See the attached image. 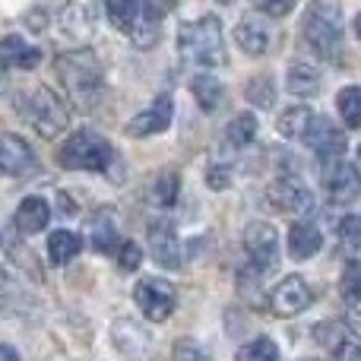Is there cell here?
Listing matches in <instances>:
<instances>
[{"instance_id":"1","label":"cell","mask_w":361,"mask_h":361,"mask_svg":"<svg viewBox=\"0 0 361 361\" xmlns=\"http://www.w3.org/2000/svg\"><path fill=\"white\" fill-rule=\"evenodd\" d=\"M343 10L339 0H311L305 13V42L324 61L343 63Z\"/></svg>"},{"instance_id":"2","label":"cell","mask_w":361,"mask_h":361,"mask_svg":"<svg viewBox=\"0 0 361 361\" xmlns=\"http://www.w3.org/2000/svg\"><path fill=\"white\" fill-rule=\"evenodd\" d=\"M57 76H61L67 95L80 108H92L102 95V67L92 51H67L57 57Z\"/></svg>"},{"instance_id":"3","label":"cell","mask_w":361,"mask_h":361,"mask_svg":"<svg viewBox=\"0 0 361 361\" xmlns=\"http://www.w3.org/2000/svg\"><path fill=\"white\" fill-rule=\"evenodd\" d=\"M178 51L187 63L219 67L225 63V42L219 16H203L197 23H184L178 29Z\"/></svg>"},{"instance_id":"4","label":"cell","mask_w":361,"mask_h":361,"mask_svg":"<svg viewBox=\"0 0 361 361\" xmlns=\"http://www.w3.org/2000/svg\"><path fill=\"white\" fill-rule=\"evenodd\" d=\"M111 159H114L111 143L92 130L73 133V137L57 149L61 169H70V171H108L111 169Z\"/></svg>"},{"instance_id":"5","label":"cell","mask_w":361,"mask_h":361,"mask_svg":"<svg viewBox=\"0 0 361 361\" xmlns=\"http://www.w3.org/2000/svg\"><path fill=\"white\" fill-rule=\"evenodd\" d=\"M23 118L29 121L32 127H35L38 137H61L63 130H67L70 124V114H67V105H63L61 99H57L54 92H51L48 86H38L35 92L25 95L23 102Z\"/></svg>"},{"instance_id":"6","label":"cell","mask_w":361,"mask_h":361,"mask_svg":"<svg viewBox=\"0 0 361 361\" xmlns=\"http://www.w3.org/2000/svg\"><path fill=\"white\" fill-rule=\"evenodd\" d=\"M320 180H324V193L330 203L343 206L352 203V200L361 193V175L352 162H345L343 156L324 159V171H320Z\"/></svg>"},{"instance_id":"7","label":"cell","mask_w":361,"mask_h":361,"mask_svg":"<svg viewBox=\"0 0 361 361\" xmlns=\"http://www.w3.org/2000/svg\"><path fill=\"white\" fill-rule=\"evenodd\" d=\"M133 298H137L140 311L146 314V320L152 324H162L175 314L178 307V292L171 282L165 279H140L137 288H133Z\"/></svg>"},{"instance_id":"8","label":"cell","mask_w":361,"mask_h":361,"mask_svg":"<svg viewBox=\"0 0 361 361\" xmlns=\"http://www.w3.org/2000/svg\"><path fill=\"white\" fill-rule=\"evenodd\" d=\"M244 250L250 257V267H257L260 273L279 267V235H276L273 225L267 222H254L244 231Z\"/></svg>"},{"instance_id":"9","label":"cell","mask_w":361,"mask_h":361,"mask_svg":"<svg viewBox=\"0 0 361 361\" xmlns=\"http://www.w3.org/2000/svg\"><path fill=\"white\" fill-rule=\"evenodd\" d=\"M267 200L273 209L286 212V216H307V212L314 209V197L311 190H307L301 180L295 178H279L269 184L267 190Z\"/></svg>"},{"instance_id":"10","label":"cell","mask_w":361,"mask_h":361,"mask_svg":"<svg viewBox=\"0 0 361 361\" xmlns=\"http://www.w3.org/2000/svg\"><path fill=\"white\" fill-rule=\"evenodd\" d=\"M311 301H314V292L301 276L282 279L279 286L273 288V295H269V307H273V314H279V317H295V314L307 311Z\"/></svg>"},{"instance_id":"11","label":"cell","mask_w":361,"mask_h":361,"mask_svg":"<svg viewBox=\"0 0 361 361\" xmlns=\"http://www.w3.org/2000/svg\"><path fill=\"white\" fill-rule=\"evenodd\" d=\"M314 339H317L324 349H330V355L336 361H361V339L339 320H326L314 330Z\"/></svg>"},{"instance_id":"12","label":"cell","mask_w":361,"mask_h":361,"mask_svg":"<svg viewBox=\"0 0 361 361\" xmlns=\"http://www.w3.org/2000/svg\"><path fill=\"white\" fill-rule=\"evenodd\" d=\"M149 254L159 267L165 269H178L180 267V241L178 231L169 219H156L149 225Z\"/></svg>"},{"instance_id":"13","label":"cell","mask_w":361,"mask_h":361,"mask_svg":"<svg viewBox=\"0 0 361 361\" xmlns=\"http://www.w3.org/2000/svg\"><path fill=\"white\" fill-rule=\"evenodd\" d=\"M171 118H175V102L171 95H159L146 111H140L137 118L127 124V137H152V133L169 130Z\"/></svg>"},{"instance_id":"14","label":"cell","mask_w":361,"mask_h":361,"mask_svg":"<svg viewBox=\"0 0 361 361\" xmlns=\"http://www.w3.org/2000/svg\"><path fill=\"white\" fill-rule=\"evenodd\" d=\"M305 143L311 146L314 152H320L324 159H333V156H343L345 152V133L333 124L330 118H320L314 114L311 124H307V133H305Z\"/></svg>"},{"instance_id":"15","label":"cell","mask_w":361,"mask_h":361,"mask_svg":"<svg viewBox=\"0 0 361 361\" xmlns=\"http://www.w3.org/2000/svg\"><path fill=\"white\" fill-rule=\"evenodd\" d=\"M35 169V152L32 146L25 143L23 137H0V175H10V178H23Z\"/></svg>"},{"instance_id":"16","label":"cell","mask_w":361,"mask_h":361,"mask_svg":"<svg viewBox=\"0 0 361 361\" xmlns=\"http://www.w3.org/2000/svg\"><path fill=\"white\" fill-rule=\"evenodd\" d=\"M42 63V51L29 44L23 35H6L0 38V67H19V70H35Z\"/></svg>"},{"instance_id":"17","label":"cell","mask_w":361,"mask_h":361,"mask_svg":"<svg viewBox=\"0 0 361 361\" xmlns=\"http://www.w3.org/2000/svg\"><path fill=\"white\" fill-rule=\"evenodd\" d=\"M320 247H324V235H320L317 225L295 222L292 228H288V254H292L295 260H311Z\"/></svg>"},{"instance_id":"18","label":"cell","mask_w":361,"mask_h":361,"mask_svg":"<svg viewBox=\"0 0 361 361\" xmlns=\"http://www.w3.org/2000/svg\"><path fill=\"white\" fill-rule=\"evenodd\" d=\"M48 219H51V209L42 197H25L23 203L16 206L13 222H16V228L23 231V235H35V231H42L44 225H48Z\"/></svg>"},{"instance_id":"19","label":"cell","mask_w":361,"mask_h":361,"mask_svg":"<svg viewBox=\"0 0 361 361\" xmlns=\"http://www.w3.org/2000/svg\"><path fill=\"white\" fill-rule=\"evenodd\" d=\"M288 92L301 99H314L320 92V70L307 61H298L288 67Z\"/></svg>"},{"instance_id":"20","label":"cell","mask_w":361,"mask_h":361,"mask_svg":"<svg viewBox=\"0 0 361 361\" xmlns=\"http://www.w3.org/2000/svg\"><path fill=\"white\" fill-rule=\"evenodd\" d=\"M89 241L99 254H111L118 247V228H114V216L108 209H99L89 222Z\"/></svg>"},{"instance_id":"21","label":"cell","mask_w":361,"mask_h":361,"mask_svg":"<svg viewBox=\"0 0 361 361\" xmlns=\"http://www.w3.org/2000/svg\"><path fill=\"white\" fill-rule=\"evenodd\" d=\"M235 42L241 44V51H247V54L260 57L263 51L269 48V32L263 29L257 19H244V23L235 29Z\"/></svg>"},{"instance_id":"22","label":"cell","mask_w":361,"mask_h":361,"mask_svg":"<svg viewBox=\"0 0 361 361\" xmlns=\"http://www.w3.org/2000/svg\"><path fill=\"white\" fill-rule=\"evenodd\" d=\"M82 250V238L80 235H73V231H67V228H61V231H54V235L48 238V257H51V263H70L76 254Z\"/></svg>"},{"instance_id":"23","label":"cell","mask_w":361,"mask_h":361,"mask_svg":"<svg viewBox=\"0 0 361 361\" xmlns=\"http://www.w3.org/2000/svg\"><path fill=\"white\" fill-rule=\"evenodd\" d=\"M105 10L114 29L133 35V29L140 23V0H105Z\"/></svg>"},{"instance_id":"24","label":"cell","mask_w":361,"mask_h":361,"mask_svg":"<svg viewBox=\"0 0 361 361\" xmlns=\"http://www.w3.org/2000/svg\"><path fill=\"white\" fill-rule=\"evenodd\" d=\"M311 108H305V105H295V108H286V111L279 114V121H276V127H279V133L282 137H288V140H305V133H307V124H311Z\"/></svg>"},{"instance_id":"25","label":"cell","mask_w":361,"mask_h":361,"mask_svg":"<svg viewBox=\"0 0 361 361\" xmlns=\"http://www.w3.org/2000/svg\"><path fill=\"white\" fill-rule=\"evenodd\" d=\"M190 89L203 111H216L219 102H222V82L212 80V76H197V80L190 82Z\"/></svg>"},{"instance_id":"26","label":"cell","mask_w":361,"mask_h":361,"mask_svg":"<svg viewBox=\"0 0 361 361\" xmlns=\"http://www.w3.org/2000/svg\"><path fill=\"white\" fill-rule=\"evenodd\" d=\"M254 137H257V118L247 111L238 114V118L228 124V130H225V140H228L231 146H238V149H241V146H250Z\"/></svg>"},{"instance_id":"27","label":"cell","mask_w":361,"mask_h":361,"mask_svg":"<svg viewBox=\"0 0 361 361\" xmlns=\"http://www.w3.org/2000/svg\"><path fill=\"white\" fill-rule=\"evenodd\" d=\"M235 361H279V349H276V343L269 336H257L254 343L238 349Z\"/></svg>"},{"instance_id":"28","label":"cell","mask_w":361,"mask_h":361,"mask_svg":"<svg viewBox=\"0 0 361 361\" xmlns=\"http://www.w3.org/2000/svg\"><path fill=\"white\" fill-rule=\"evenodd\" d=\"M339 295L349 305H358L361 301V260H349L339 276Z\"/></svg>"},{"instance_id":"29","label":"cell","mask_w":361,"mask_h":361,"mask_svg":"<svg viewBox=\"0 0 361 361\" xmlns=\"http://www.w3.org/2000/svg\"><path fill=\"white\" fill-rule=\"evenodd\" d=\"M336 105L339 114L349 127H361V89L358 86H345L343 92L336 95Z\"/></svg>"},{"instance_id":"30","label":"cell","mask_w":361,"mask_h":361,"mask_svg":"<svg viewBox=\"0 0 361 361\" xmlns=\"http://www.w3.org/2000/svg\"><path fill=\"white\" fill-rule=\"evenodd\" d=\"M339 244H343L345 254L361 260V216H345L339 222Z\"/></svg>"},{"instance_id":"31","label":"cell","mask_w":361,"mask_h":361,"mask_svg":"<svg viewBox=\"0 0 361 361\" xmlns=\"http://www.w3.org/2000/svg\"><path fill=\"white\" fill-rule=\"evenodd\" d=\"M178 190H180V178L175 171H165V175L152 184V200H156L159 206H171L178 200Z\"/></svg>"},{"instance_id":"32","label":"cell","mask_w":361,"mask_h":361,"mask_svg":"<svg viewBox=\"0 0 361 361\" xmlns=\"http://www.w3.org/2000/svg\"><path fill=\"white\" fill-rule=\"evenodd\" d=\"M247 99L254 102V105H260V108H269V105L276 102L273 82H269L267 76H257V80H250V82H247Z\"/></svg>"},{"instance_id":"33","label":"cell","mask_w":361,"mask_h":361,"mask_svg":"<svg viewBox=\"0 0 361 361\" xmlns=\"http://www.w3.org/2000/svg\"><path fill=\"white\" fill-rule=\"evenodd\" d=\"M140 260H143V250H140L137 244H133V241H124V244H121L118 263H121V269H124V273H133V269L140 267Z\"/></svg>"},{"instance_id":"34","label":"cell","mask_w":361,"mask_h":361,"mask_svg":"<svg viewBox=\"0 0 361 361\" xmlns=\"http://www.w3.org/2000/svg\"><path fill=\"white\" fill-rule=\"evenodd\" d=\"M175 361H212V358L206 355V352L200 349L197 343H190V339H180V343L175 345Z\"/></svg>"},{"instance_id":"35","label":"cell","mask_w":361,"mask_h":361,"mask_svg":"<svg viewBox=\"0 0 361 361\" xmlns=\"http://www.w3.org/2000/svg\"><path fill=\"white\" fill-rule=\"evenodd\" d=\"M254 6L263 13H269V16H286V13L295 6V0H254Z\"/></svg>"},{"instance_id":"36","label":"cell","mask_w":361,"mask_h":361,"mask_svg":"<svg viewBox=\"0 0 361 361\" xmlns=\"http://www.w3.org/2000/svg\"><path fill=\"white\" fill-rule=\"evenodd\" d=\"M206 180H209V187H212V190H225V187H228V171H225V169H219V165H212V169H209V175H206Z\"/></svg>"},{"instance_id":"37","label":"cell","mask_w":361,"mask_h":361,"mask_svg":"<svg viewBox=\"0 0 361 361\" xmlns=\"http://www.w3.org/2000/svg\"><path fill=\"white\" fill-rule=\"evenodd\" d=\"M0 361H19V355L10 349V345H0Z\"/></svg>"},{"instance_id":"38","label":"cell","mask_w":361,"mask_h":361,"mask_svg":"<svg viewBox=\"0 0 361 361\" xmlns=\"http://www.w3.org/2000/svg\"><path fill=\"white\" fill-rule=\"evenodd\" d=\"M355 35L361 38V13H358V16H355Z\"/></svg>"},{"instance_id":"39","label":"cell","mask_w":361,"mask_h":361,"mask_svg":"<svg viewBox=\"0 0 361 361\" xmlns=\"http://www.w3.org/2000/svg\"><path fill=\"white\" fill-rule=\"evenodd\" d=\"M305 361H317V358H305Z\"/></svg>"},{"instance_id":"40","label":"cell","mask_w":361,"mask_h":361,"mask_svg":"<svg viewBox=\"0 0 361 361\" xmlns=\"http://www.w3.org/2000/svg\"><path fill=\"white\" fill-rule=\"evenodd\" d=\"M358 159H361V149H358Z\"/></svg>"},{"instance_id":"41","label":"cell","mask_w":361,"mask_h":361,"mask_svg":"<svg viewBox=\"0 0 361 361\" xmlns=\"http://www.w3.org/2000/svg\"><path fill=\"white\" fill-rule=\"evenodd\" d=\"M225 4H231V0H225Z\"/></svg>"}]
</instances>
